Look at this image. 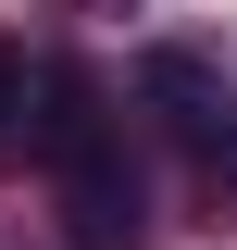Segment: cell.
<instances>
[{"mask_svg":"<svg viewBox=\"0 0 237 250\" xmlns=\"http://www.w3.org/2000/svg\"><path fill=\"white\" fill-rule=\"evenodd\" d=\"M50 188H62V250H150V188H138V163H125V138L75 150Z\"/></svg>","mask_w":237,"mask_h":250,"instance_id":"6da1fadb","label":"cell"},{"mask_svg":"<svg viewBox=\"0 0 237 250\" xmlns=\"http://www.w3.org/2000/svg\"><path fill=\"white\" fill-rule=\"evenodd\" d=\"M100 138H113L100 75H88V62H38V88H25V150L62 175V163H75V150H100Z\"/></svg>","mask_w":237,"mask_h":250,"instance_id":"7a4b0ae2","label":"cell"},{"mask_svg":"<svg viewBox=\"0 0 237 250\" xmlns=\"http://www.w3.org/2000/svg\"><path fill=\"white\" fill-rule=\"evenodd\" d=\"M138 88H150V100H162V113H175L187 138L212 150V113H225V75H212L200 50H150V62H138Z\"/></svg>","mask_w":237,"mask_h":250,"instance_id":"3957f363","label":"cell"},{"mask_svg":"<svg viewBox=\"0 0 237 250\" xmlns=\"http://www.w3.org/2000/svg\"><path fill=\"white\" fill-rule=\"evenodd\" d=\"M25 88H38V62L13 50V38H0V150H13V138H25Z\"/></svg>","mask_w":237,"mask_h":250,"instance_id":"277c9868","label":"cell"},{"mask_svg":"<svg viewBox=\"0 0 237 250\" xmlns=\"http://www.w3.org/2000/svg\"><path fill=\"white\" fill-rule=\"evenodd\" d=\"M212 175H225V188H237V113H225V125H212Z\"/></svg>","mask_w":237,"mask_h":250,"instance_id":"5b68a950","label":"cell"}]
</instances>
